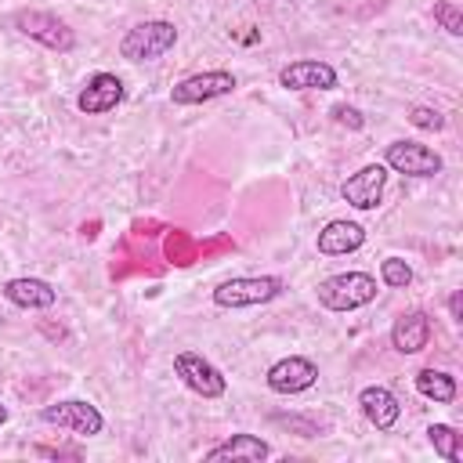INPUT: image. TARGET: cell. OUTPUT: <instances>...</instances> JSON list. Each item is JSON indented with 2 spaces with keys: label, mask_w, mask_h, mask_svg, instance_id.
Returning <instances> with one entry per match:
<instances>
[{
  "label": "cell",
  "mask_w": 463,
  "mask_h": 463,
  "mask_svg": "<svg viewBox=\"0 0 463 463\" xmlns=\"http://www.w3.org/2000/svg\"><path fill=\"white\" fill-rule=\"evenodd\" d=\"M119 101H123V80H119L116 72H94V76L83 83V90H80V98H76V109H80L83 116H105V112H112Z\"/></svg>",
  "instance_id": "cell-10"
},
{
  "label": "cell",
  "mask_w": 463,
  "mask_h": 463,
  "mask_svg": "<svg viewBox=\"0 0 463 463\" xmlns=\"http://www.w3.org/2000/svg\"><path fill=\"white\" fill-rule=\"evenodd\" d=\"M232 90H235V76L224 69H210V72H195V76H184L181 83H174L170 101L174 105H203V101L224 98Z\"/></svg>",
  "instance_id": "cell-6"
},
{
  "label": "cell",
  "mask_w": 463,
  "mask_h": 463,
  "mask_svg": "<svg viewBox=\"0 0 463 463\" xmlns=\"http://www.w3.org/2000/svg\"><path fill=\"white\" fill-rule=\"evenodd\" d=\"M434 22H438L449 36H463V14H459V7H456V4L438 0V4H434Z\"/></svg>",
  "instance_id": "cell-21"
},
{
  "label": "cell",
  "mask_w": 463,
  "mask_h": 463,
  "mask_svg": "<svg viewBox=\"0 0 463 463\" xmlns=\"http://www.w3.org/2000/svg\"><path fill=\"white\" fill-rule=\"evenodd\" d=\"M449 311H452V318H459V293L449 297Z\"/></svg>",
  "instance_id": "cell-24"
},
{
  "label": "cell",
  "mask_w": 463,
  "mask_h": 463,
  "mask_svg": "<svg viewBox=\"0 0 463 463\" xmlns=\"http://www.w3.org/2000/svg\"><path fill=\"white\" fill-rule=\"evenodd\" d=\"M416 130H441L445 127V116L438 112V109H430V105H416V109H409V116H405Z\"/></svg>",
  "instance_id": "cell-22"
},
{
  "label": "cell",
  "mask_w": 463,
  "mask_h": 463,
  "mask_svg": "<svg viewBox=\"0 0 463 463\" xmlns=\"http://www.w3.org/2000/svg\"><path fill=\"white\" fill-rule=\"evenodd\" d=\"M358 405H362L365 420H369L376 430H391V427L398 423V416H402V405H398V398H394L387 387H362Z\"/></svg>",
  "instance_id": "cell-14"
},
{
  "label": "cell",
  "mask_w": 463,
  "mask_h": 463,
  "mask_svg": "<svg viewBox=\"0 0 463 463\" xmlns=\"http://www.w3.org/2000/svg\"><path fill=\"white\" fill-rule=\"evenodd\" d=\"M0 293H4V300H11L14 307H29V311L51 307V304L58 300L54 286L43 282V279H11V282H4Z\"/></svg>",
  "instance_id": "cell-16"
},
{
  "label": "cell",
  "mask_w": 463,
  "mask_h": 463,
  "mask_svg": "<svg viewBox=\"0 0 463 463\" xmlns=\"http://www.w3.org/2000/svg\"><path fill=\"white\" fill-rule=\"evenodd\" d=\"M427 438H430L434 452H438L445 463H459V459H463V456H459V434H456L449 423H430V427H427Z\"/></svg>",
  "instance_id": "cell-19"
},
{
  "label": "cell",
  "mask_w": 463,
  "mask_h": 463,
  "mask_svg": "<svg viewBox=\"0 0 463 463\" xmlns=\"http://www.w3.org/2000/svg\"><path fill=\"white\" fill-rule=\"evenodd\" d=\"M40 420L51 423V427L72 430V434H80V438H94V434H101V427H105L101 412H98L90 402H83V398H65V402L47 405V409L40 412Z\"/></svg>",
  "instance_id": "cell-5"
},
{
  "label": "cell",
  "mask_w": 463,
  "mask_h": 463,
  "mask_svg": "<svg viewBox=\"0 0 463 463\" xmlns=\"http://www.w3.org/2000/svg\"><path fill=\"white\" fill-rule=\"evenodd\" d=\"M7 423V405H0V427Z\"/></svg>",
  "instance_id": "cell-25"
},
{
  "label": "cell",
  "mask_w": 463,
  "mask_h": 463,
  "mask_svg": "<svg viewBox=\"0 0 463 463\" xmlns=\"http://www.w3.org/2000/svg\"><path fill=\"white\" fill-rule=\"evenodd\" d=\"M383 184H387V166L383 163H369V166H362L358 174H351L344 181L340 195L354 210H373L380 203V195H383Z\"/></svg>",
  "instance_id": "cell-11"
},
{
  "label": "cell",
  "mask_w": 463,
  "mask_h": 463,
  "mask_svg": "<svg viewBox=\"0 0 463 463\" xmlns=\"http://www.w3.org/2000/svg\"><path fill=\"white\" fill-rule=\"evenodd\" d=\"M264 380H268V387L275 394H300L318 380V365L311 358H304V354H289V358H279L268 369Z\"/></svg>",
  "instance_id": "cell-9"
},
{
  "label": "cell",
  "mask_w": 463,
  "mask_h": 463,
  "mask_svg": "<svg viewBox=\"0 0 463 463\" xmlns=\"http://www.w3.org/2000/svg\"><path fill=\"white\" fill-rule=\"evenodd\" d=\"M333 119H336V123H344V127H351V130H362V127H365L362 112H358V109H351V105H333Z\"/></svg>",
  "instance_id": "cell-23"
},
{
  "label": "cell",
  "mask_w": 463,
  "mask_h": 463,
  "mask_svg": "<svg viewBox=\"0 0 463 463\" xmlns=\"http://www.w3.org/2000/svg\"><path fill=\"white\" fill-rule=\"evenodd\" d=\"M391 344L402 354H420L430 344V318L423 311H405L394 326H391Z\"/></svg>",
  "instance_id": "cell-13"
},
{
  "label": "cell",
  "mask_w": 463,
  "mask_h": 463,
  "mask_svg": "<svg viewBox=\"0 0 463 463\" xmlns=\"http://www.w3.org/2000/svg\"><path fill=\"white\" fill-rule=\"evenodd\" d=\"M174 373L184 380V387H192V391L203 394V398H221L224 387H228L224 373H221L210 358H203L199 351H181V354H174Z\"/></svg>",
  "instance_id": "cell-7"
},
{
  "label": "cell",
  "mask_w": 463,
  "mask_h": 463,
  "mask_svg": "<svg viewBox=\"0 0 463 463\" xmlns=\"http://www.w3.org/2000/svg\"><path fill=\"white\" fill-rule=\"evenodd\" d=\"M380 279H383V286H391V289H405V286L412 282V268H409L402 257H387V260L380 264Z\"/></svg>",
  "instance_id": "cell-20"
},
{
  "label": "cell",
  "mask_w": 463,
  "mask_h": 463,
  "mask_svg": "<svg viewBox=\"0 0 463 463\" xmlns=\"http://www.w3.org/2000/svg\"><path fill=\"white\" fill-rule=\"evenodd\" d=\"M268 456H271V449L257 434H232L228 441H221V445H213L206 452L210 463H221V459H250V463H260Z\"/></svg>",
  "instance_id": "cell-17"
},
{
  "label": "cell",
  "mask_w": 463,
  "mask_h": 463,
  "mask_svg": "<svg viewBox=\"0 0 463 463\" xmlns=\"http://www.w3.org/2000/svg\"><path fill=\"white\" fill-rule=\"evenodd\" d=\"M383 166L409 177H434L441 170V156L420 141H391L383 152Z\"/></svg>",
  "instance_id": "cell-8"
},
{
  "label": "cell",
  "mask_w": 463,
  "mask_h": 463,
  "mask_svg": "<svg viewBox=\"0 0 463 463\" xmlns=\"http://www.w3.org/2000/svg\"><path fill=\"white\" fill-rule=\"evenodd\" d=\"M279 83L286 90H329V87H336V69L318 58H300L279 72Z\"/></svg>",
  "instance_id": "cell-12"
},
{
  "label": "cell",
  "mask_w": 463,
  "mask_h": 463,
  "mask_svg": "<svg viewBox=\"0 0 463 463\" xmlns=\"http://www.w3.org/2000/svg\"><path fill=\"white\" fill-rule=\"evenodd\" d=\"M376 300V279L365 271H344L318 282V304L329 311H354Z\"/></svg>",
  "instance_id": "cell-1"
},
{
  "label": "cell",
  "mask_w": 463,
  "mask_h": 463,
  "mask_svg": "<svg viewBox=\"0 0 463 463\" xmlns=\"http://www.w3.org/2000/svg\"><path fill=\"white\" fill-rule=\"evenodd\" d=\"M279 293H282V282L275 275H239L213 289V304L217 307H253V304L275 300Z\"/></svg>",
  "instance_id": "cell-3"
},
{
  "label": "cell",
  "mask_w": 463,
  "mask_h": 463,
  "mask_svg": "<svg viewBox=\"0 0 463 463\" xmlns=\"http://www.w3.org/2000/svg\"><path fill=\"white\" fill-rule=\"evenodd\" d=\"M11 25H14L22 36L43 43L47 51H61V54H65V51L76 47L72 29H69L58 14H51V11H18V14L11 18Z\"/></svg>",
  "instance_id": "cell-4"
},
{
  "label": "cell",
  "mask_w": 463,
  "mask_h": 463,
  "mask_svg": "<svg viewBox=\"0 0 463 463\" xmlns=\"http://www.w3.org/2000/svg\"><path fill=\"white\" fill-rule=\"evenodd\" d=\"M174 43H177V29H174V22L152 18V22H137V25L123 36L119 54H123L127 61H152V58L166 54Z\"/></svg>",
  "instance_id": "cell-2"
},
{
  "label": "cell",
  "mask_w": 463,
  "mask_h": 463,
  "mask_svg": "<svg viewBox=\"0 0 463 463\" xmlns=\"http://www.w3.org/2000/svg\"><path fill=\"white\" fill-rule=\"evenodd\" d=\"M365 242V228L354 221H329L318 232V253L326 257H340V253H354Z\"/></svg>",
  "instance_id": "cell-15"
},
{
  "label": "cell",
  "mask_w": 463,
  "mask_h": 463,
  "mask_svg": "<svg viewBox=\"0 0 463 463\" xmlns=\"http://www.w3.org/2000/svg\"><path fill=\"white\" fill-rule=\"evenodd\" d=\"M416 391L423 398L438 402V405H449L456 398V380L449 373H441V369H420L416 373Z\"/></svg>",
  "instance_id": "cell-18"
}]
</instances>
